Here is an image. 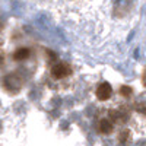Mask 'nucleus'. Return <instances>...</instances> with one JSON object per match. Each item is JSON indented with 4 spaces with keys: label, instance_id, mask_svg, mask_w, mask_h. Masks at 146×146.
Masks as SVG:
<instances>
[{
    "label": "nucleus",
    "instance_id": "obj_3",
    "mask_svg": "<svg viewBox=\"0 0 146 146\" xmlns=\"http://www.w3.org/2000/svg\"><path fill=\"white\" fill-rule=\"evenodd\" d=\"M113 86L110 82H100L98 85H96V89H95V96L98 101H108L110 98L113 96Z\"/></svg>",
    "mask_w": 146,
    "mask_h": 146
},
{
    "label": "nucleus",
    "instance_id": "obj_2",
    "mask_svg": "<svg viewBox=\"0 0 146 146\" xmlns=\"http://www.w3.org/2000/svg\"><path fill=\"white\" fill-rule=\"evenodd\" d=\"M108 117L111 118L114 123L124 124L126 121L129 120V117H130V113H129V108H127V107L110 108V110H108Z\"/></svg>",
    "mask_w": 146,
    "mask_h": 146
},
{
    "label": "nucleus",
    "instance_id": "obj_8",
    "mask_svg": "<svg viewBox=\"0 0 146 146\" xmlns=\"http://www.w3.org/2000/svg\"><path fill=\"white\" fill-rule=\"evenodd\" d=\"M137 111H139V113H142V114H146V102L137 104Z\"/></svg>",
    "mask_w": 146,
    "mask_h": 146
},
{
    "label": "nucleus",
    "instance_id": "obj_1",
    "mask_svg": "<svg viewBox=\"0 0 146 146\" xmlns=\"http://www.w3.org/2000/svg\"><path fill=\"white\" fill-rule=\"evenodd\" d=\"M72 73H73V69L67 62H57L50 69V76L54 80H64L72 76Z\"/></svg>",
    "mask_w": 146,
    "mask_h": 146
},
{
    "label": "nucleus",
    "instance_id": "obj_7",
    "mask_svg": "<svg viewBox=\"0 0 146 146\" xmlns=\"http://www.w3.org/2000/svg\"><path fill=\"white\" fill-rule=\"evenodd\" d=\"M120 95L121 96H124V98H130V96L133 95V89H131V86H121L120 88Z\"/></svg>",
    "mask_w": 146,
    "mask_h": 146
},
{
    "label": "nucleus",
    "instance_id": "obj_5",
    "mask_svg": "<svg viewBox=\"0 0 146 146\" xmlns=\"http://www.w3.org/2000/svg\"><path fill=\"white\" fill-rule=\"evenodd\" d=\"M31 56V50L27 47H21V48H16L15 53L12 54V58L15 60V62H23V60H27L28 57Z\"/></svg>",
    "mask_w": 146,
    "mask_h": 146
},
{
    "label": "nucleus",
    "instance_id": "obj_6",
    "mask_svg": "<svg viewBox=\"0 0 146 146\" xmlns=\"http://www.w3.org/2000/svg\"><path fill=\"white\" fill-rule=\"evenodd\" d=\"M118 143L121 145V146H129L130 143H131V131L129 130V129H123L120 133H118Z\"/></svg>",
    "mask_w": 146,
    "mask_h": 146
},
{
    "label": "nucleus",
    "instance_id": "obj_9",
    "mask_svg": "<svg viewBox=\"0 0 146 146\" xmlns=\"http://www.w3.org/2000/svg\"><path fill=\"white\" fill-rule=\"evenodd\" d=\"M142 83H143V86L146 88V67H145V70L142 73Z\"/></svg>",
    "mask_w": 146,
    "mask_h": 146
},
{
    "label": "nucleus",
    "instance_id": "obj_4",
    "mask_svg": "<svg viewBox=\"0 0 146 146\" xmlns=\"http://www.w3.org/2000/svg\"><path fill=\"white\" fill-rule=\"evenodd\" d=\"M114 126H115V123L108 115L107 117H102L98 121V130H100L101 135H105V136L107 135H111V133L114 131Z\"/></svg>",
    "mask_w": 146,
    "mask_h": 146
}]
</instances>
